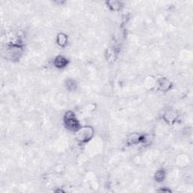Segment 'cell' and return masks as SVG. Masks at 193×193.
Listing matches in <instances>:
<instances>
[{
  "mask_svg": "<svg viewBox=\"0 0 193 193\" xmlns=\"http://www.w3.org/2000/svg\"><path fill=\"white\" fill-rule=\"evenodd\" d=\"M66 125H67V128L72 130L78 128V122H76V120L73 118V115L71 117H67V119H66Z\"/></svg>",
  "mask_w": 193,
  "mask_h": 193,
  "instance_id": "cell-1",
  "label": "cell"
}]
</instances>
